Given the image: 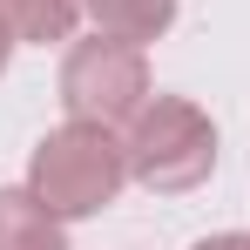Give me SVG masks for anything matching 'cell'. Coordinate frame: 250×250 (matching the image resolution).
I'll return each mask as SVG.
<instances>
[{
  "label": "cell",
  "mask_w": 250,
  "mask_h": 250,
  "mask_svg": "<svg viewBox=\"0 0 250 250\" xmlns=\"http://www.w3.org/2000/svg\"><path fill=\"white\" fill-rule=\"evenodd\" d=\"M149 102V61L135 41L95 34L75 41L61 61V108L68 122H102V128H128Z\"/></svg>",
  "instance_id": "3"
},
{
  "label": "cell",
  "mask_w": 250,
  "mask_h": 250,
  "mask_svg": "<svg viewBox=\"0 0 250 250\" xmlns=\"http://www.w3.org/2000/svg\"><path fill=\"white\" fill-rule=\"evenodd\" d=\"M82 14L95 21V34H115V41H163L169 21H176V0H82Z\"/></svg>",
  "instance_id": "5"
},
{
  "label": "cell",
  "mask_w": 250,
  "mask_h": 250,
  "mask_svg": "<svg viewBox=\"0 0 250 250\" xmlns=\"http://www.w3.org/2000/svg\"><path fill=\"white\" fill-rule=\"evenodd\" d=\"M0 21H7V34L27 47H54L75 34V21H82V0H0Z\"/></svg>",
  "instance_id": "6"
},
{
  "label": "cell",
  "mask_w": 250,
  "mask_h": 250,
  "mask_svg": "<svg viewBox=\"0 0 250 250\" xmlns=\"http://www.w3.org/2000/svg\"><path fill=\"white\" fill-rule=\"evenodd\" d=\"M0 250H68V223L34 189H0Z\"/></svg>",
  "instance_id": "4"
},
{
  "label": "cell",
  "mask_w": 250,
  "mask_h": 250,
  "mask_svg": "<svg viewBox=\"0 0 250 250\" xmlns=\"http://www.w3.org/2000/svg\"><path fill=\"white\" fill-rule=\"evenodd\" d=\"M122 149H128V176L149 196H189L216 169V122L183 95H149L142 115L128 122Z\"/></svg>",
  "instance_id": "2"
},
{
  "label": "cell",
  "mask_w": 250,
  "mask_h": 250,
  "mask_svg": "<svg viewBox=\"0 0 250 250\" xmlns=\"http://www.w3.org/2000/svg\"><path fill=\"white\" fill-rule=\"evenodd\" d=\"M122 183H128V149H122V135L102 128V122H61V128H47L34 142V156H27V189L61 223L108 209L122 196Z\"/></svg>",
  "instance_id": "1"
},
{
  "label": "cell",
  "mask_w": 250,
  "mask_h": 250,
  "mask_svg": "<svg viewBox=\"0 0 250 250\" xmlns=\"http://www.w3.org/2000/svg\"><path fill=\"white\" fill-rule=\"evenodd\" d=\"M196 250H250V237H244V230H223V237H203Z\"/></svg>",
  "instance_id": "7"
},
{
  "label": "cell",
  "mask_w": 250,
  "mask_h": 250,
  "mask_svg": "<svg viewBox=\"0 0 250 250\" xmlns=\"http://www.w3.org/2000/svg\"><path fill=\"white\" fill-rule=\"evenodd\" d=\"M7 54H14V34H7V21H0V75H7Z\"/></svg>",
  "instance_id": "8"
}]
</instances>
